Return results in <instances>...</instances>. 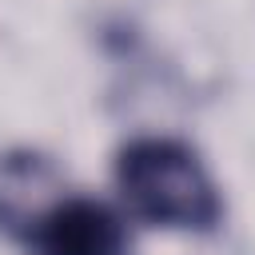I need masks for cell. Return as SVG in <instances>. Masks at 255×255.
<instances>
[{
    "label": "cell",
    "instance_id": "obj_1",
    "mask_svg": "<svg viewBox=\"0 0 255 255\" xmlns=\"http://www.w3.org/2000/svg\"><path fill=\"white\" fill-rule=\"evenodd\" d=\"M116 187L128 211L167 231H211L223 199L203 159L167 135H139L116 151Z\"/></svg>",
    "mask_w": 255,
    "mask_h": 255
},
{
    "label": "cell",
    "instance_id": "obj_2",
    "mask_svg": "<svg viewBox=\"0 0 255 255\" xmlns=\"http://www.w3.org/2000/svg\"><path fill=\"white\" fill-rule=\"evenodd\" d=\"M24 243L32 255H128V227L100 199L60 195L44 207Z\"/></svg>",
    "mask_w": 255,
    "mask_h": 255
},
{
    "label": "cell",
    "instance_id": "obj_3",
    "mask_svg": "<svg viewBox=\"0 0 255 255\" xmlns=\"http://www.w3.org/2000/svg\"><path fill=\"white\" fill-rule=\"evenodd\" d=\"M60 175L40 151H8L0 155V231L12 239H28L32 223L56 199Z\"/></svg>",
    "mask_w": 255,
    "mask_h": 255
}]
</instances>
